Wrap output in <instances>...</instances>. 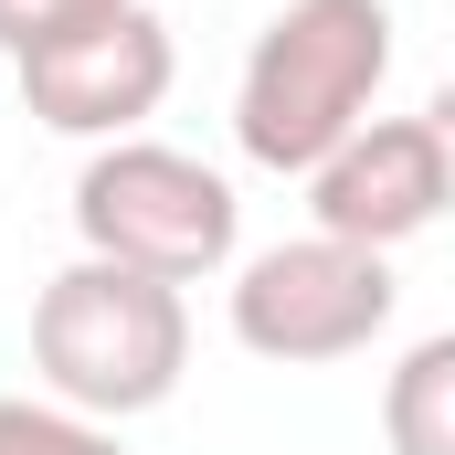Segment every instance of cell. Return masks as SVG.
I'll return each instance as SVG.
<instances>
[{
    "label": "cell",
    "mask_w": 455,
    "mask_h": 455,
    "mask_svg": "<svg viewBox=\"0 0 455 455\" xmlns=\"http://www.w3.org/2000/svg\"><path fill=\"white\" fill-rule=\"evenodd\" d=\"M381 445L392 455H455V329L413 339L381 381Z\"/></svg>",
    "instance_id": "cell-7"
},
{
    "label": "cell",
    "mask_w": 455,
    "mask_h": 455,
    "mask_svg": "<svg viewBox=\"0 0 455 455\" xmlns=\"http://www.w3.org/2000/svg\"><path fill=\"white\" fill-rule=\"evenodd\" d=\"M127 0H0V53L21 64V53H43V43H64V32H85V21H107Z\"/></svg>",
    "instance_id": "cell-9"
},
{
    "label": "cell",
    "mask_w": 455,
    "mask_h": 455,
    "mask_svg": "<svg viewBox=\"0 0 455 455\" xmlns=\"http://www.w3.org/2000/svg\"><path fill=\"white\" fill-rule=\"evenodd\" d=\"M392 329V265L371 243L339 233H297V243H265L243 275H233V339L275 371H318L349 360Z\"/></svg>",
    "instance_id": "cell-4"
},
{
    "label": "cell",
    "mask_w": 455,
    "mask_h": 455,
    "mask_svg": "<svg viewBox=\"0 0 455 455\" xmlns=\"http://www.w3.org/2000/svg\"><path fill=\"white\" fill-rule=\"evenodd\" d=\"M75 233L85 254L138 265V275H223L233 243H243V202H233L223 170H202L191 148H159V138H107L85 170H75Z\"/></svg>",
    "instance_id": "cell-3"
},
{
    "label": "cell",
    "mask_w": 455,
    "mask_h": 455,
    "mask_svg": "<svg viewBox=\"0 0 455 455\" xmlns=\"http://www.w3.org/2000/svg\"><path fill=\"white\" fill-rule=\"evenodd\" d=\"M0 455H127L96 424V413H75V403H21V392H0Z\"/></svg>",
    "instance_id": "cell-8"
},
{
    "label": "cell",
    "mask_w": 455,
    "mask_h": 455,
    "mask_svg": "<svg viewBox=\"0 0 455 455\" xmlns=\"http://www.w3.org/2000/svg\"><path fill=\"white\" fill-rule=\"evenodd\" d=\"M32 371L53 381V403L127 424L159 413L191 371V307L170 275H138L107 254H75L43 297H32Z\"/></svg>",
    "instance_id": "cell-2"
},
{
    "label": "cell",
    "mask_w": 455,
    "mask_h": 455,
    "mask_svg": "<svg viewBox=\"0 0 455 455\" xmlns=\"http://www.w3.org/2000/svg\"><path fill=\"white\" fill-rule=\"evenodd\" d=\"M445 212V159H435V127L424 116H371L349 148H329L307 170V223L339 233V243H413V233Z\"/></svg>",
    "instance_id": "cell-6"
},
{
    "label": "cell",
    "mask_w": 455,
    "mask_h": 455,
    "mask_svg": "<svg viewBox=\"0 0 455 455\" xmlns=\"http://www.w3.org/2000/svg\"><path fill=\"white\" fill-rule=\"evenodd\" d=\"M424 127H435V159H445V212H455V85H435Z\"/></svg>",
    "instance_id": "cell-10"
},
{
    "label": "cell",
    "mask_w": 455,
    "mask_h": 455,
    "mask_svg": "<svg viewBox=\"0 0 455 455\" xmlns=\"http://www.w3.org/2000/svg\"><path fill=\"white\" fill-rule=\"evenodd\" d=\"M170 75H180L170 21H159L148 0H127L107 21H85V32H64V43H43V53H21V107L43 116L53 138H127L138 116H159Z\"/></svg>",
    "instance_id": "cell-5"
},
{
    "label": "cell",
    "mask_w": 455,
    "mask_h": 455,
    "mask_svg": "<svg viewBox=\"0 0 455 455\" xmlns=\"http://www.w3.org/2000/svg\"><path fill=\"white\" fill-rule=\"evenodd\" d=\"M392 75V11L381 0H286L233 85V148L275 180H307L329 148L371 127V96Z\"/></svg>",
    "instance_id": "cell-1"
}]
</instances>
